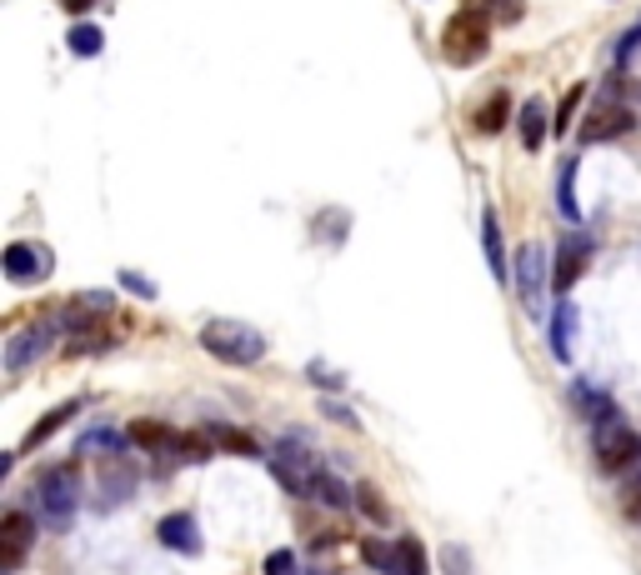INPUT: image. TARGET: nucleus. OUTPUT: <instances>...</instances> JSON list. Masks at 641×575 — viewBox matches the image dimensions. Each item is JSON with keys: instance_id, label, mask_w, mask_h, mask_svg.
<instances>
[{"instance_id": "nucleus-1", "label": "nucleus", "mask_w": 641, "mask_h": 575, "mask_svg": "<svg viewBox=\"0 0 641 575\" xmlns=\"http://www.w3.org/2000/svg\"><path fill=\"white\" fill-rule=\"evenodd\" d=\"M320 470H326V466H320L316 450L306 446V435H281V441H276V450H271V476H276V485H281V491L301 495V501H316Z\"/></svg>"}, {"instance_id": "nucleus-2", "label": "nucleus", "mask_w": 641, "mask_h": 575, "mask_svg": "<svg viewBox=\"0 0 641 575\" xmlns=\"http://www.w3.org/2000/svg\"><path fill=\"white\" fill-rule=\"evenodd\" d=\"M201 351L215 355L221 365H256L266 355V336L246 320H206L201 326Z\"/></svg>"}, {"instance_id": "nucleus-3", "label": "nucleus", "mask_w": 641, "mask_h": 575, "mask_svg": "<svg viewBox=\"0 0 641 575\" xmlns=\"http://www.w3.org/2000/svg\"><path fill=\"white\" fill-rule=\"evenodd\" d=\"M491 50V15L481 5H462L452 21L441 25V56L452 66H476Z\"/></svg>"}, {"instance_id": "nucleus-4", "label": "nucleus", "mask_w": 641, "mask_h": 575, "mask_svg": "<svg viewBox=\"0 0 641 575\" xmlns=\"http://www.w3.org/2000/svg\"><path fill=\"white\" fill-rule=\"evenodd\" d=\"M592 456L602 466V476H627V470L641 466V435L627 425V415L592 425Z\"/></svg>"}, {"instance_id": "nucleus-5", "label": "nucleus", "mask_w": 641, "mask_h": 575, "mask_svg": "<svg viewBox=\"0 0 641 575\" xmlns=\"http://www.w3.org/2000/svg\"><path fill=\"white\" fill-rule=\"evenodd\" d=\"M36 511L50 530H66L81 511V476L71 466H50L36 481Z\"/></svg>"}, {"instance_id": "nucleus-6", "label": "nucleus", "mask_w": 641, "mask_h": 575, "mask_svg": "<svg viewBox=\"0 0 641 575\" xmlns=\"http://www.w3.org/2000/svg\"><path fill=\"white\" fill-rule=\"evenodd\" d=\"M516 295H522V306L532 320L547 316V285H551V266H547V246H536V240H526L522 250H516Z\"/></svg>"}, {"instance_id": "nucleus-7", "label": "nucleus", "mask_w": 641, "mask_h": 575, "mask_svg": "<svg viewBox=\"0 0 641 575\" xmlns=\"http://www.w3.org/2000/svg\"><path fill=\"white\" fill-rule=\"evenodd\" d=\"M60 330H66V326H60V310H56V316H46V320H31V326L11 330V341H5V371H11V376L31 371V365H36L40 355L56 345Z\"/></svg>"}, {"instance_id": "nucleus-8", "label": "nucleus", "mask_w": 641, "mask_h": 575, "mask_svg": "<svg viewBox=\"0 0 641 575\" xmlns=\"http://www.w3.org/2000/svg\"><path fill=\"white\" fill-rule=\"evenodd\" d=\"M31 545H36V516L5 511V520H0V561H5V571H21Z\"/></svg>"}, {"instance_id": "nucleus-9", "label": "nucleus", "mask_w": 641, "mask_h": 575, "mask_svg": "<svg viewBox=\"0 0 641 575\" xmlns=\"http://www.w3.org/2000/svg\"><path fill=\"white\" fill-rule=\"evenodd\" d=\"M50 266H56V256H50L46 246H31V240H11V246H5V275H11L15 285L46 281Z\"/></svg>"}, {"instance_id": "nucleus-10", "label": "nucleus", "mask_w": 641, "mask_h": 575, "mask_svg": "<svg viewBox=\"0 0 641 575\" xmlns=\"http://www.w3.org/2000/svg\"><path fill=\"white\" fill-rule=\"evenodd\" d=\"M586 260H592V235H567V246H561L557 266H551V285H557V295H567L571 285L582 281Z\"/></svg>"}, {"instance_id": "nucleus-11", "label": "nucleus", "mask_w": 641, "mask_h": 575, "mask_svg": "<svg viewBox=\"0 0 641 575\" xmlns=\"http://www.w3.org/2000/svg\"><path fill=\"white\" fill-rule=\"evenodd\" d=\"M155 540L176 555H201V526H196L190 511H171V516L155 526Z\"/></svg>"}, {"instance_id": "nucleus-12", "label": "nucleus", "mask_w": 641, "mask_h": 575, "mask_svg": "<svg viewBox=\"0 0 641 575\" xmlns=\"http://www.w3.org/2000/svg\"><path fill=\"white\" fill-rule=\"evenodd\" d=\"M576 330H582V316H576V306L561 295L557 306H551V326H547L551 355H557V361H571V355H576Z\"/></svg>"}, {"instance_id": "nucleus-13", "label": "nucleus", "mask_w": 641, "mask_h": 575, "mask_svg": "<svg viewBox=\"0 0 641 575\" xmlns=\"http://www.w3.org/2000/svg\"><path fill=\"white\" fill-rule=\"evenodd\" d=\"M631 126H637V116H631L627 106H596L592 120L582 126V141L586 145H592V141H617V136H627Z\"/></svg>"}, {"instance_id": "nucleus-14", "label": "nucleus", "mask_w": 641, "mask_h": 575, "mask_svg": "<svg viewBox=\"0 0 641 575\" xmlns=\"http://www.w3.org/2000/svg\"><path fill=\"white\" fill-rule=\"evenodd\" d=\"M571 400H576V411L586 415V425H602V421H611V415H621L617 400L606 396L602 386H592V380H576V386H571Z\"/></svg>"}, {"instance_id": "nucleus-15", "label": "nucleus", "mask_w": 641, "mask_h": 575, "mask_svg": "<svg viewBox=\"0 0 641 575\" xmlns=\"http://www.w3.org/2000/svg\"><path fill=\"white\" fill-rule=\"evenodd\" d=\"M81 406H85V400H60L56 411H46L36 425H31V435H25V441H21L15 450H21V456H25V450H36L40 441H50V435H56L66 421H75V415H81Z\"/></svg>"}, {"instance_id": "nucleus-16", "label": "nucleus", "mask_w": 641, "mask_h": 575, "mask_svg": "<svg viewBox=\"0 0 641 575\" xmlns=\"http://www.w3.org/2000/svg\"><path fill=\"white\" fill-rule=\"evenodd\" d=\"M481 246H487V266H491V275H497V281L506 285V281H511V270H506V246H501L497 206H487V211H481Z\"/></svg>"}, {"instance_id": "nucleus-17", "label": "nucleus", "mask_w": 641, "mask_h": 575, "mask_svg": "<svg viewBox=\"0 0 641 575\" xmlns=\"http://www.w3.org/2000/svg\"><path fill=\"white\" fill-rule=\"evenodd\" d=\"M131 446V431H116V425H95L75 441V456H120Z\"/></svg>"}, {"instance_id": "nucleus-18", "label": "nucleus", "mask_w": 641, "mask_h": 575, "mask_svg": "<svg viewBox=\"0 0 641 575\" xmlns=\"http://www.w3.org/2000/svg\"><path fill=\"white\" fill-rule=\"evenodd\" d=\"M126 431H131V446H141V450H155V456H166V450L180 441V431H171L166 421H131V425H126Z\"/></svg>"}, {"instance_id": "nucleus-19", "label": "nucleus", "mask_w": 641, "mask_h": 575, "mask_svg": "<svg viewBox=\"0 0 641 575\" xmlns=\"http://www.w3.org/2000/svg\"><path fill=\"white\" fill-rule=\"evenodd\" d=\"M516 130H522L526 151H541V141H547V101H526L516 110Z\"/></svg>"}, {"instance_id": "nucleus-20", "label": "nucleus", "mask_w": 641, "mask_h": 575, "mask_svg": "<svg viewBox=\"0 0 641 575\" xmlns=\"http://www.w3.org/2000/svg\"><path fill=\"white\" fill-rule=\"evenodd\" d=\"M131 491H136V470L126 466V460H106V470H101V501L116 505V501H126Z\"/></svg>"}, {"instance_id": "nucleus-21", "label": "nucleus", "mask_w": 641, "mask_h": 575, "mask_svg": "<svg viewBox=\"0 0 641 575\" xmlns=\"http://www.w3.org/2000/svg\"><path fill=\"white\" fill-rule=\"evenodd\" d=\"M361 561L381 575H401V545H386V540H361Z\"/></svg>"}, {"instance_id": "nucleus-22", "label": "nucleus", "mask_w": 641, "mask_h": 575, "mask_svg": "<svg viewBox=\"0 0 641 575\" xmlns=\"http://www.w3.org/2000/svg\"><path fill=\"white\" fill-rule=\"evenodd\" d=\"M557 211L567 215L571 225H582V206H576V161H567L557 176Z\"/></svg>"}, {"instance_id": "nucleus-23", "label": "nucleus", "mask_w": 641, "mask_h": 575, "mask_svg": "<svg viewBox=\"0 0 641 575\" xmlns=\"http://www.w3.org/2000/svg\"><path fill=\"white\" fill-rule=\"evenodd\" d=\"M66 46H71L75 56L91 60V56H101V50H106V36H101V25H95V21H75L71 36H66Z\"/></svg>"}, {"instance_id": "nucleus-24", "label": "nucleus", "mask_w": 641, "mask_h": 575, "mask_svg": "<svg viewBox=\"0 0 641 575\" xmlns=\"http://www.w3.org/2000/svg\"><path fill=\"white\" fill-rule=\"evenodd\" d=\"M506 116H511V95L506 91H491V101L476 110V130H481V136H497V130L506 126Z\"/></svg>"}, {"instance_id": "nucleus-25", "label": "nucleus", "mask_w": 641, "mask_h": 575, "mask_svg": "<svg viewBox=\"0 0 641 575\" xmlns=\"http://www.w3.org/2000/svg\"><path fill=\"white\" fill-rule=\"evenodd\" d=\"M206 431H211V441L221 450H231V456H256V450H261L246 431H231V425H206Z\"/></svg>"}, {"instance_id": "nucleus-26", "label": "nucleus", "mask_w": 641, "mask_h": 575, "mask_svg": "<svg viewBox=\"0 0 641 575\" xmlns=\"http://www.w3.org/2000/svg\"><path fill=\"white\" fill-rule=\"evenodd\" d=\"M316 501H326L331 505V511H351V501H357V495L346 491L341 481H336L331 470H320V485H316Z\"/></svg>"}, {"instance_id": "nucleus-27", "label": "nucleus", "mask_w": 641, "mask_h": 575, "mask_svg": "<svg viewBox=\"0 0 641 575\" xmlns=\"http://www.w3.org/2000/svg\"><path fill=\"white\" fill-rule=\"evenodd\" d=\"M357 505L366 511V520H376V526H386V520H392V511H386V501H381V491L371 481L357 485Z\"/></svg>"}, {"instance_id": "nucleus-28", "label": "nucleus", "mask_w": 641, "mask_h": 575, "mask_svg": "<svg viewBox=\"0 0 641 575\" xmlns=\"http://www.w3.org/2000/svg\"><path fill=\"white\" fill-rule=\"evenodd\" d=\"M401 575H427V551H421V540L416 536H401Z\"/></svg>"}, {"instance_id": "nucleus-29", "label": "nucleus", "mask_w": 641, "mask_h": 575, "mask_svg": "<svg viewBox=\"0 0 641 575\" xmlns=\"http://www.w3.org/2000/svg\"><path fill=\"white\" fill-rule=\"evenodd\" d=\"M582 101H586V85H571V91H567V101H561V110H557V116H551V126H557V136L571 126V116H576V106H582Z\"/></svg>"}, {"instance_id": "nucleus-30", "label": "nucleus", "mask_w": 641, "mask_h": 575, "mask_svg": "<svg viewBox=\"0 0 641 575\" xmlns=\"http://www.w3.org/2000/svg\"><path fill=\"white\" fill-rule=\"evenodd\" d=\"M261 575H301L296 551H271L266 555V565H261Z\"/></svg>"}, {"instance_id": "nucleus-31", "label": "nucleus", "mask_w": 641, "mask_h": 575, "mask_svg": "<svg viewBox=\"0 0 641 575\" xmlns=\"http://www.w3.org/2000/svg\"><path fill=\"white\" fill-rule=\"evenodd\" d=\"M120 285H126L131 295H141V301H155V285L145 281L141 270H120Z\"/></svg>"}, {"instance_id": "nucleus-32", "label": "nucleus", "mask_w": 641, "mask_h": 575, "mask_svg": "<svg viewBox=\"0 0 641 575\" xmlns=\"http://www.w3.org/2000/svg\"><path fill=\"white\" fill-rule=\"evenodd\" d=\"M306 376L316 380V386H331V390H346V376H336L331 365H320V361H311L306 365Z\"/></svg>"}, {"instance_id": "nucleus-33", "label": "nucleus", "mask_w": 641, "mask_h": 575, "mask_svg": "<svg viewBox=\"0 0 641 575\" xmlns=\"http://www.w3.org/2000/svg\"><path fill=\"white\" fill-rule=\"evenodd\" d=\"M637 46H641V21L631 25V31H627V40H621V46H617V66H627V56H631V50H637Z\"/></svg>"}, {"instance_id": "nucleus-34", "label": "nucleus", "mask_w": 641, "mask_h": 575, "mask_svg": "<svg viewBox=\"0 0 641 575\" xmlns=\"http://www.w3.org/2000/svg\"><path fill=\"white\" fill-rule=\"evenodd\" d=\"M320 415H331V421H341V425H357V415L346 411V406H336V400H326V406H320Z\"/></svg>"}, {"instance_id": "nucleus-35", "label": "nucleus", "mask_w": 641, "mask_h": 575, "mask_svg": "<svg viewBox=\"0 0 641 575\" xmlns=\"http://www.w3.org/2000/svg\"><path fill=\"white\" fill-rule=\"evenodd\" d=\"M446 561H452V575H466V551H462V545H452V551H446Z\"/></svg>"}, {"instance_id": "nucleus-36", "label": "nucleus", "mask_w": 641, "mask_h": 575, "mask_svg": "<svg viewBox=\"0 0 641 575\" xmlns=\"http://www.w3.org/2000/svg\"><path fill=\"white\" fill-rule=\"evenodd\" d=\"M60 5H66V11H71V15H81L85 5H91V0H60Z\"/></svg>"}, {"instance_id": "nucleus-37", "label": "nucleus", "mask_w": 641, "mask_h": 575, "mask_svg": "<svg viewBox=\"0 0 641 575\" xmlns=\"http://www.w3.org/2000/svg\"><path fill=\"white\" fill-rule=\"evenodd\" d=\"M316 575H320V571H316Z\"/></svg>"}]
</instances>
